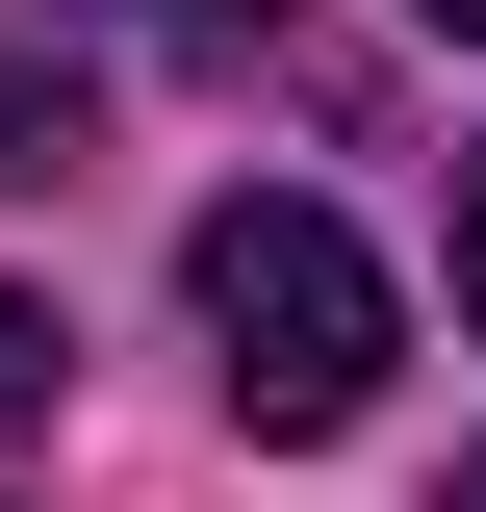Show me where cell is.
<instances>
[{
	"instance_id": "7a4b0ae2",
	"label": "cell",
	"mask_w": 486,
	"mask_h": 512,
	"mask_svg": "<svg viewBox=\"0 0 486 512\" xmlns=\"http://www.w3.org/2000/svg\"><path fill=\"white\" fill-rule=\"evenodd\" d=\"M0 180H77V77H26V52H0Z\"/></svg>"
},
{
	"instance_id": "5b68a950",
	"label": "cell",
	"mask_w": 486,
	"mask_h": 512,
	"mask_svg": "<svg viewBox=\"0 0 486 512\" xmlns=\"http://www.w3.org/2000/svg\"><path fill=\"white\" fill-rule=\"evenodd\" d=\"M461 308H486V154H461Z\"/></svg>"
},
{
	"instance_id": "52a82bcc",
	"label": "cell",
	"mask_w": 486,
	"mask_h": 512,
	"mask_svg": "<svg viewBox=\"0 0 486 512\" xmlns=\"http://www.w3.org/2000/svg\"><path fill=\"white\" fill-rule=\"evenodd\" d=\"M461 512H486V461H461Z\"/></svg>"
},
{
	"instance_id": "3957f363",
	"label": "cell",
	"mask_w": 486,
	"mask_h": 512,
	"mask_svg": "<svg viewBox=\"0 0 486 512\" xmlns=\"http://www.w3.org/2000/svg\"><path fill=\"white\" fill-rule=\"evenodd\" d=\"M154 52H282V0H128Z\"/></svg>"
},
{
	"instance_id": "6da1fadb",
	"label": "cell",
	"mask_w": 486,
	"mask_h": 512,
	"mask_svg": "<svg viewBox=\"0 0 486 512\" xmlns=\"http://www.w3.org/2000/svg\"><path fill=\"white\" fill-rule=\"evenodd\" d=\"M180 308H205V359H231L256 436H359V410H384V256L333 231V205L231 180V205L180 231Z\"/></svg>"
},
{
	"instance_id": "277c9868",
	"label": "cell",
	"mask_w": 486,
	"mask_h": 512,
	"mask_svg": "<svg viewBox=\"0 0 486 512\" xmlns=\"http://www.w3.org/2000/svg\"><path fill=\"white\" fill-rule=\"evenodd\" d=\"M52 384H77V333L26 308V282H0V410H52Z\"/></svg>"
},
{
	"instance_id": "8992f818",
	"label": "cell",
	"mask_w": 486,
	"mask_h": 512,
	"mask_svg": "<svg viewBox=\"0 0 486 512\" xmlns=\"http://www.w3.org/2000/svg\"><path fill=\"white\" fill-rule=\"evenodd\" d=\"M410 26H486V0H410Z\"/></svg>"
}]
</instances>
